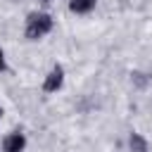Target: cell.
Segmentation results:
<instances>
[{"mask_svg": "<svg viewBox=\"0 0 152 152\" xmlns=\"http://www.w3.org/2000/svg\"><path fill=\"white\" fill-rule=\"evenodd\" d=\"M50 28H52L50 14H45V12H33V14H28V19H26V38L38 40V38H43Z\"/></svg>", "mask_w": 152, "mask_h": 152, "instance_id": "6da1fadb", "label": "cell"}, {"mask_svg": "<svg viewBox=\"0 0 152 152\" xmlns=\"http://www.w3.org/2000/svg\"><path fill=\"white\" fill-rule=\"evenodd\" d=\"M62 81H64V71H62V66H55L50 74H48V78H45V90L48 93H52V90H57L59 86H62Z\"/></svg>", "mask_w": 152, "mask_h": 152, "instance_id": "7a4b0ae2", "label": "cell"}, {"mask_svg": "<svg viewBox=\"0 0 152 152\" xmlns=\"http://www.w3.org/2000/svg\"><path fill=\"white\" fill-rule=\"evenodd\" d=\"M26 145V138L21 133H10L5 138V152H21Z\"/></svg>", "mask_w": 152, "mask_h": 152, "instance_id": "3957f363", "label": "cell"}, {"mask_svg": "<svg viewBox=\"0 0 152 152\" xmlns=\"http://www.w3.org/2000/svg\"><path fill=\"white\" fill-rule=\"evenodd\" d=\"M95 7V0H69V10L76 14H86Z\"/></svg>", "mask_w": 152, "mask_h": 152, "instance_id": "277c9868", "label": "cell"}, {"mask_svg": "<svg viewBox=\"0 0 152 152\" xmlns=\"http://www.w3.org/2000/svg\"><path fill=\"white\" fill-rule=\"evenodd\" d=\"M131 150H133V152H145V142H142V138H140L138 133L131 135Z\"/></svg>", "mask_w": 152, "mask_h": 152, "instance_id": "5b68a950", "label": "cell"}, {"mask_svg": "<svg viewBox=\"0 0 152 152\" xmlns=\"http://www.w3.org/2000/svg\"><path fill=\"white\" fill-rule=\"evenodd\" d=\"M5 69V57H2V50H0V71Z\"/></svg>", "mask_w": 152, "mask_h": 152, "instance_id": "8992f818", "label": "cell"}]
</instances>
